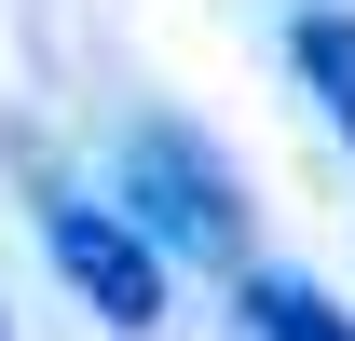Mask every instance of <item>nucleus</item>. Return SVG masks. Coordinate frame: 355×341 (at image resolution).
Listing matches in <instances>:
<instances>
[{"label": "nucleus", "instance_id": "1", "mask_svg": "<svg viewBox=\"0 0 355 341\" xmlns=\"http://www.w3.org/2000/svg\"><path fill=\"white\" fill-rule=\"evenodd\" d=\"M123 218L178 259H246V177L191 123H123Z\"/></svg>", "mask_w": 355, "mask_h": 341}, {"label": "nucleus", "instance_id": "4", "mask_svg": "<svg viewBox=\"0 0 355 341\" xmlns=\"http://www.w3.org/2000/svg\"><path fill=\"white\" fill-rule=\"evenodd\" d=\"M246 328L260 341H355V314L328 287H301V273H246Z\"/></svg>", "mask_w": 355, "mask_h": 341}, {"label": "nucleus", "instance_id": "5", "mask_svg": "<svg viewBox=\"0 0 355 341\" xmlns=\"http://www.w3.org/2000/svg\"><path fill=\"white\" fill-rule=\"evenodd\" d=\"M0 341H14V314H0Z\"/></svg>", "mask_w": 355, "mask_h": 341}, {"label": "nucleus", "instance_id": "2", "mask_svg": "<svg viewBox=\"0 0 355 341\" xmlns=\"http://www.w3.org/2000/svg\"><path fill=\"white\" fill-rule=\"evenodd\" d=\"M42 246H55V273H69L83 314H110L123 341L164 328V246H150L123 205H96V191H42Z\"/></svg>", "mask_w": 355, "mask_h": 341}, {"label": "nucleus", "instance_id": "3", "mask_svg": "<svg viewBox=\"0 0 355 341\" xmlns=\"http://www.w3.org/2000/svg\"><path fill=\"white\" fill-rule=\"evenodd\" d=\"M287 69H301V96L342 123V150H355V14L342 0H301V14H287Z\"/></svg>", "mask_w": 355, "mask_h": 341}]
</instances>
